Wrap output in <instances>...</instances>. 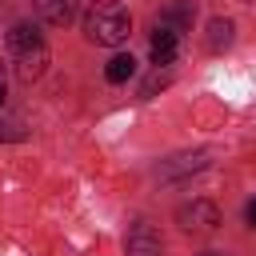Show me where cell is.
<instances>
[{
	"label": "cell",
	"instance_id": "6da1fadb",
	"mask_svg": "<svg viewBox=\"0 0 256 256\" xmlns=\"http://www.w3.org/2000/svg\"><path fill=\"white\" fill-rule=\"evenodd\" d=\"M84 32H88L92 44L116 48V44H124V40L132 36V16H128V8L116 4V0H96V4L88 8V16H84Z\"/></svg>",
	"mask_w": 256,
	"mask_h": 256
},
{
	"label": "cell",
	"instance_id": "7a4b0ae2",
	"mask_svg": "<svg viewBox=\"0 0 256 256\" xmlns=\"http://www.w3.org/2000/svg\"><path fill=\"white\" fill-rule=\"evenodd\" d=\"M176 220L188 228V232H216L220 228V208L212 200H192L176 212Z\"/></svg>",
	"mask_w": 256,
	"mask_h": 256
},
{
	"label": "cell",
	"instance_id": "3957f363",
	"mask_svg": "<svg viewBox=\"0 0 256 256\" xmlns=\"http://www.w3.org/2000/svg\"><path fill=\"white\" fill-rule=\"evenodd\" d=\"M160 248H164V240H160V232L152 228V224H132L128 228V240H124V252L128 256H160Z\"/></svg>",
	"mask_w": 256,
	"mask_h": 256
},
{
	"label": "cell",
	"instance_id": "277c9868",
	"mask_svg": "<svg viewBox=\"0 0 256 256\" xmlns=\"http://www.w3.org/2000/svg\"><path fill=\"white\" fill-rule=\"evenodd\" d=\"M176 48H180V32L172 28V24H152V64L156 68H164V64H172L176 60Z\"/></svg>",
	"mask_w": 256,
	"mask_h": 256
},
{
	"label": "cell",
	"instance_id": "5b68a950",
	"mask_svg": "<svg viewBox=\"0 0 256 256\" xmlns=\"http://www.w3.org/2000/svg\"><path fill=\"white\" fill-rule=\"evenodd\" d=\"M16 56V76L28 84V80H36L40 72H44V64H48V48L44 44H36V48H24V52H12Z\"/></svg>",
	"mask_w": 256,
	"mask_h": 256
},
{
	"label": "cell",
	"instance_id": "8992f818",
	"mask_svg": "<svg viewBox=\"0 0 256 256\" xmlns=\"http://www.w3.org/2000/svg\"><path fill=\"white\" fill-rule=\"evenodd\" d=\"M192 16H196V4L192 0H172L160 12V24H172L176 32H184V28H192Z\"/></svg>",
	"mask_w": 256,
	"mask_h": 256
},
{
	"label": "cell",
	"instance_id": "52a82bcc",
	"mask_svg": "<svg viewBox=\"0 0 256 256\" xmlns=\"http://www.w3.org/2000/svg\"><path fill=\"white\" fill-rule=\"evenodd\" d=\"M36 12H40L44 24L64 28V24L72 20V0H36Z\"/></svg>",
	"mask_w": 256,
	"mask_h": 256
},
{
	"label": "cell",
	"instance_id": "ba28073f",
	"mask_svg": "<svg viewBox=\"0 0 256 256\" xmlns=\"http://www.w3.org/2000/svg\"><path fill=\"white\" fill-rule=\"evenodd\" d=\"M132 76H136V60L124 56V52L104 64V80H108V84H124V80H132Z\"/></svg>",
	"mask_w": 256,
	"mask_h": 256
},
{
	"label": "cell",
	"instance_id": "9c48e42d",
	"mask_svg": "<svg viewBox=\"0 0 256 256\" xmlns=\"http://www.w3.org/2000/svg\"><path fill=\"white\" fill-rule=\"evenodd\" d=\"M36 44H44V40H40V32L32 24H16L8 32V52H24V48H36Z\"/></svg>",
	"mask_w": 256,
	"mask_h": 256
},
{
	"label": "cell",
	"instance_id": "30bf717a",
	"mask_svg": "<svg viewBox=\"0 0 256 256\" xmlns=\"http://www.w3.org/2000/svg\"><path fill=\"white\" fill-rule=\"evenodd\" d=\"M232 44V20H212L208 24V48L212 52H224Z\"/></svg>",
	"mask_w": 256,
	"mask_h": 256
},
{
	"label": "cell",
	"instance_id": "8fae6325",
	"mask_svg": "<svg viewBox=\"0 0 256 256\" xmlns=\"http://www.w3.org/2000/svg\"><path fill=\"white\" fill-rule=\"evenodd\" d=\"M168 80H172V76H168V72H160V68H156V72H152V76H148V84H144V96H152V92H156V88H164V84H168Z\"/></svg>",
	"mask_w": 256,
	"mask_h": 256
},
{
	"label": "cell",
	"instance_id": "7c38bea8",
	"mask_svg": "<svg viewBox=\"0 0 256 256\" xmlns=\"http://www.w3.org/2000/svg\"><path fill=\"white\" fill-rule=\"evenodd\" d=\"M0 136H4V140H20L24 132H20V124H16V120H0Z\"/></svg>",
	"mask_w": 256,
	"mask_h": 256
},
{
	"label": "cell",
	"instance_id": "4fadbf2b",
	"mask_svg": "<svg viewBox=\"0 0 256 256\" xmlns=\"http://www.w3.org/2000/svg\"><path fill=\"white\" fill-rule=\"evenodd\" d=\"M248 224H252V228H256V200H252V204H248Z\"/></svg>",
	"mask_w": 256,
	"mask_h": 256
},
{
	"label": "cell",
	"instance_id": "5bb4252c",
	"mask_svg": "<svg viewBox=\"0 0 256 256\" xmlns=\"http://www.w3.org/2000/svg\"><path fill=\"white\" fill-rule=\"evenodd\" d=\"M200 256H224V252H200Z\"/></svg>",
	"mask_w": 256,
	"mask_h": 256
},
{
	"label": "cell",
	"instance_id": "9a60e30c",
	"mask_svg": "<svg viewBox=\"0 0 256 256\" xmlns=\"http://www.w3.org/2000/svg\"><path fill=\"white\" fill-rule=\"evenodd\" d=\"M0 104H4V88H0Z\"/></svg>",
	"mask_w": 256,
	"mask_h": 256
}]
</instances>
